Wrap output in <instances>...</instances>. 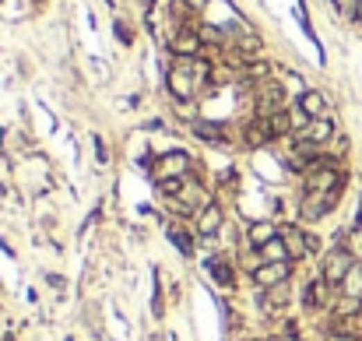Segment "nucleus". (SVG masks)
<instances>
[{
  "mask_svg": "<svg viewBox=\"0 0 362 341\" xmlns=\"http://www.w3.org/2000/svg\"><path fill=\"white\" fill-rule=\"evenodd\" d=\"M352 253L345 250V247H338V250H327V257H324V267H320V278L327 281L331 289H341L345 285V278H348V271H352Z\"/></svg>",
  "mask_w": 362,
  "mask_h": 341,
  "instance_id": "39448f33",
  "label": "nucleus"
},
{
  "mask_svg": "<svg viewBox=\"0 0 362 341\" xmlns=\"http://www.w3.org/2000/svg\"><path fill=\"white\" fill-rule=\"evenodd\" d=\"M341 247L352 253V260H362V222H355L352 229L341 236Z\"/></svg>",
  "mask_w": 362,
  "mask_h": 341,
  "instance_id": "a211bd4d",
  "label": "nucleus"
},
{
  "mask_svg": "<svg viewBox=\"0 0 362 341\" xmlns=\"http://www.w3.org/2000/svg\"><path fill=\"white\" fill-rule=\"evenodd\" d=\"M278 341H302V338H299V334H295V327H285V334H282V338H278Z\"/></svg>",
  "mask_w": 362,
  "mask_h": 341,
  "instance_id": "bb28decb",
  "label": "nucleus"
},
{
  "mask_svg": "<svg viewBox=\"0 0 362 341\" xmlns=\"http://www.w3.org/2000/svg\"><path fill=\"white\" fill-rule=\"evenodd\" d=\"M218 229H222V204L212 201V204H204L197 211V233L200 236H215Z\"/></svg>",
  "mask_w": 362,
  "mask_h": 341,
  "instance_id": "9b49d317",
  "label": "nucleus"
},
{
  "mask_svg": "<svg viewBox=\"0 0 362 341\" xmlns=\"http://www.w3.org/2000/svg\"><path fill=\"white\" fill-rule=\"evenodd\" d=\"M345 173L338 158H313L309 162V169L302 173V190L306 194H324V190H341L345 187Z\"/></svg>",
  "mask_w": 362,
  "mask_h": 341,
  "instance_id": "f03ea898",
  "label": "nucleus"
},
{
  "mask_svg": "<svg viewBox=\"0 0 362 341\" xmlns=\"http://www.w3.org/2000/svg\"><path fill=\"white\" fill-rule=\"evenodd\" d=\"M271 260H292V257H288V247H285V240H282V233L261 250V264H271Z\"/></svg>",
  "mask_w": 362,
  "mask_h": 341,
  "instance_id": "aec40b11",
  "label": "nucleus"
},
{
  "mask_svg": "<svg viewBox=\"0 0 362 341\" xmlns=\"http://www.w3.org/2000/svg\"><path fill=\"white\" fill-rule=\"evenodd\" d=\"M253 102H257V117H275V113L285 109V88L278 81H261Z\"/></svg>",
  "mask_w": 362,
  "mask_h": 341,
  "instance_id": "423d86ee",
  "label": "nucleus"
},
{
  "mask_svg": "<svg viewBox=\"0 0 362 341\" xmlns=\"http://www.w3.org/2000/svg\"><path fill=\"white\" fill-rule=\"evenodd\" d=\"M190 173V155L187 151H166L151 162V180L166 183V180H183Z\"/></svg>",
  "mask_w": 362,
  "mask_h": 341,
  "instance_id": "7ed1b4c3",
  "label": "nucleus"
},
{
  "mask_svg": "<svg viewBox=\"0 0 362 341\" xmlns=\"http://www.w3.org/2000/svg\"><path fill=\"white\" fill-rule=\"evenodd\" d=\"M208 81H212V64L204 56H176V64L166 74V85H169L173 99H180V102H190Z\"/></svg>",
  "mask_w": 362,
  "mask_h": 341,
  "instance_id": "f257e3e1",
  "label": "nucleus"
},
{
  "mask_svg": "<svg viewBox=\"0 0 362 341\" xmlns=\"http://www.w3.org/2000/svg\"><path fill=\"white\" fill-rule=\"evenodd\" d=\"M169 240L176 243V250H180L183 257H190V253H193V240H190V233L183 229L180 222H176V225H169Z\"/></svg>",
  "mask_w": 362,
  "mask_h": 341,
  "instance_id": "412c9836",
  "label": "nucleus"
},
{
  "mask_svg": "<svg viewBox=\"0 0 362 341\" xmlns=\"http://www.w3.org/2000/svg\"><path fill=\"white\" fill-rule=\"evenodd\" d=\"M355 18H359V22H362V4H359V11H355Z\"/></svg>",
  "mask_w": 362,
  "mask_h": 341,
  "instance_id": "c85d7f7f",
  "label": "nucleus"
},
{
  "mask_svg": "<svg viewBox=\"0 0 362 341\" xmlns=\"http://www.w3.org/2000/svg\"><path fill=\"white\" fill-rule=\"evenodd\" d=\"M327 299H331V285H327L324 278H313V281L302 289V306H306V310H324Z\"/></svg>",
  "mask_w": 362,
  "mask_h": 341,
  "instance_id": "f8f14e48",
  "label": "nucleus"
},
{
  "mask_svg": "<svg viewBox=\"0 0 362 341\" xmlns=\"http://www.w3.org/2000/svg\"><path fill=\"white\" fill-rule=\"evenodd\" d=\"M208 271H212V278L218 281L222 289H232V285H236V274H232V267H229L225 260H218V257L208 260Z\"/></svg>",
  "mask_w": 362,
  "mask_h": 341,
  "instance_id": "6ab92c4d",
  "label": "nucleus"
},
{
  "mask_svg": "<svg viewBox=\"0 0 362 341\" xmlns=\"http://www.w3.org/2000/svg\"><path fill=\"white\" fill-rule=\"evenodd\" d=\"M253 341H264V338H253Z\"/></svg>",
  "mask_w": 362,
  "mask_h": 341,
  "instance_id": "c756f323",
  "label": "nucleus"
},
{
  "mask_svg": "<svg viewBox=\"0 0 362 341\" xmlns=\"http://www.w3.org/2000/svg\"><path fill=\"white\" fill-rule=\"evenodd\" d=\"M197 134H200V141H225V127H218V124H197Z\"/></svg>",
  "mask_w": 362,
  "mask_h": 341,
  "instance_id": "5701e85b",
  "label": "nucleus"
},
{
  "mask_svg": "<svg viewBox=\"0 0 362 341\" xmlns=\"http://www.w3.org/2000/svg\"><path fill=\"white\" fill-rule=\"evenodd\" d=\"M173 53H176V56H200V53H204L200 28H193V25L176 28V35H173Z\"/></svg>",
  "mask_w": 362,
  "mask_h": 341,
  "instance_id": "6e6552de",
  "label": "nucleus"
},
{
  "mask_svg": "<svg viewBox=\"0 0 362 341\" xmlns=\"http://www.w3.org/2000/svg\"><path fill=\"white\" fill-rule=\"evenodd\" d=\"M288 296H292V281H282V285H275V289H264V310H278V306H285Z\"/></svg>",
  "mask_w": 362,
  "mask_h": 341,
  "instance_id": "dca6fc26",
  "label": "nucleus"
},
{
  "mask_svg": "<svg viewBox=\"0 0 362 341\" xmlns=\"http://www.w3.org/2000/svg\"><path fill=\"white\" fill-rule=\"evenodd\" d=\"M324 341H355V334L352 331H331V334H324Z\"/></svg>",
  "mask_w": 362,
  "mask_h": 341,
  "instance_id": "393cba45",
  "label": "nucleus"
},
{
  "mask_svg": "<svg viewBox=\"0 0 362 341\" xmlns=\"http://www.w3.org/2000/svg\"><path fill=\"white\" fill-rule=\"evenodd\" d=\"M309 120H320V117H327V99L317 92V88H306L302 95H299V102H295Z\"/></svg>",
  "mask_w": 362,
  "mask_h": 341,
  "instance_id": "ddd939ff",
  "label": "nucleus"
},
{
  "mask_svg": "<svg viewBox=\"0 0 362 341\" xmlns=\"http://www.w3.org/2000/svg\"><path fill=\"white\" fill-rule=\"evenodd\" d=\"M341 204V190H324V194H302L299 201V218L302 222H320Z\"/></svg>",
  "mask_w": 362,
  "mask_h": 341,
  "instance_id": "20e7f679",
  "label": "nucleus"
},
{
  "mask_svg": "<svg viewBox=\"0 0 362 341\" xmlns=\"http://www.w3.org/2000/svg\"><path fill=\"white\" fill-rule=\"evenodd\" d=\"M117 35H120V39H123V42H130V39H134V35H130V28H127V25H117Z\"/></svg>",
  "mask_w": 362,
  "mask_h": 341,
  "instance_id": "cd10ccee",
  "label": "nucleus"
},
{
  "mask_svg": "<svg viewBox=\"0 0 362 341\" xmlns=\"http://www.w3.org/2000/svg\"><path fill=\"white\" fill-rule=\"evenodd\" d=\"M187 8H190L193 15H200L204 8H208V0H187Z\"/></svg>",
  "mask_w": 362,
  "mask_h": 341,
  "instance_id": "a878e982",
  "label": "nucleus"
},
{
  "mask_svg": "<svg viewBox=\"0 0 362 341\" xmlns=\"http://www.w3.org/2000/svg\"><path fill=\"white\" fill-rule=\"evenodd\" d=\"M268 120H271L275 138H285V134L295 131V124H292V109H282V113H275V117H268Z\"/></svg>",
  "mask_w": 362,
  "mask_h": 341,
  "instance_id": "4be33fe9",
  "label": "nucleus"
},
{
  "mask_svg": "<svg viewBox=\"0 0 362 341\" xmlns=\"http://www.w3.org/2000/svg\"><path fill=\"white\" fill-rule=\"evenodd\" d=\"M341 292H345L348 299H362V260L352 264V271H348V278H345Z\"/></svg>",
  "mask_w": 362,
  "mask_h": 341,
  "instance_id": "f3484780",
  "label": "nucleus"
},
{
  "mask_svg": "<svg viewBox=\"0 0 362 341\" xmlns=\"http://www.w3.org/2000/svg\"><path fill=\"white\" fill-rule=\"evenodd\" d=\"M271 141H275V131H271L268 117H257V120L246 124V131H243V144L246 148H261V144H271Z\"/></svg>",
  "mask_w": 362,
  "mask_h": 341,
  "instance_id": "9d476101",
  "label": "nucleus"
},
{
  "mask_svg": "<svg viewBox=\"0 0 362 341\" xmlns=\"http://www.w3.org/2000/svg\"><path fill=\"white\" fill-rule=\"evenodd\" d=\"M282 240H285V247H288V257H292V260H299V257H306V253H309V233L295 229V225H285V229H282Z\"/></svg>",
  "mask_w": 362,
  "mask_h": 341,
  "instance_id": "4468645a",
  "label": "nucleus"
},
{
  "mask_svg": "<svg viewBox=\"0 0 362 341\" xmlns=\"http://www.w3.org/2000/svg\"><path fill=\"white\" fill-rule=\"evenodd\" d=\"M359 4H362V0H334V8H338L341 15H352V18H355V11H359Z\"/></svg>",
  "mask_w": 362,
  "mask_h": 341,
  "instance_id": "b1692460",
  "label": "nucleus"
},
{
  "mask_svg": "<svg viewBox=\"0 0 362 341\" xmlns=\"http://www.w3.org/2000/svg\"><path fill=\"white\" fill-rule=\"evenodd\" d=\"M292 267H295V260H271V264H261V267L253 271L257 289H275V285H282V281H292Z\"/></svg>",
  "mask_w": 362,
  "mask_h": 341,
  "instance_id": "0eeeda50",
  "label": "nucleus"
},
{
  "mask_svg": "<svg viewBox=\"0 0 362 341\" xmlns=\"http://www.w3.org/2000/svg\"><path fill=\"white\" fill-rule=\"evenodd\" d=\"M275 236H278V229H275L271 222H253V225H250V247H253L257 253H261Z\"/></svg>",
  "mask_w": 362,
  "mask_h": 341,
  "instance_id": "2eb2a0df",
  "label": "nucleus"
},
{
  "mask_svg": "<svg viewBox=\"0 0 362 341\" xmlns=\"http://www.w3.org/2000/svg\"><path fill=\"white\" fill-rule=\"evenodd\" d=\"M331 138H334V124H331L327 117H320V120H309V127L299 134V141H302V144L317 148V151H320V148H324Z\"/></svg>",
  "mask_w": 362,
  "mask_h": 341,
  "instance_id": "1a4fd4ad",
  "label": "nucleus"
}]
</instances>
